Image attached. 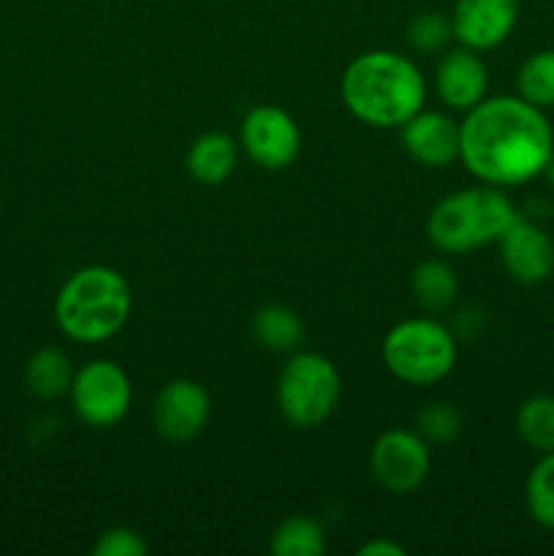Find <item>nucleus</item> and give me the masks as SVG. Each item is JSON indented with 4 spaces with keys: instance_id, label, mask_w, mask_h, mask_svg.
Masks as SVG:
<instances>
[{
    "instance_id": "1",
    "label": "nucleus",
    "mask_w": 554,
    "mask_h": 556,
    "mask_svg": "<svg viewBox=\"0 0 554 556\" xmlns=\"http://www.w3.org/2000/svg\"><path fill=\"white\" fill-rule=\"evenodd\" d=\"M554 128L519 96L483 98L459 123V161L483 185L516 188L546 172Z\"/></svg>"
},
{
    "instance_id": "2",
    "label": "nucleus",
    "mask_w": 554,
    "mask_h": 556,
    "mask_svg": "<svg viewBox=\"0 0 554 556\" xmlns=\"http://www.w3.org/2000/svg\"><path fill=\"white\" fill-rule=\"evenodd\" d=\"M342 103L369 128H402L424 109L427 81L411 58L373 49L348 63L340 81Z\"/></svg>"
},
{
    "instance_id": "3",
    "label": "nucleus",
    "mask_w": 554,
    "mask_h": 556,
    "mask_svg": "<svg viewBox=\"0 0 554 556\" xmlns=\"http://www.w3.org/2000/svg\"><path fill=\"white\" fill-rule=\"evenodd\" d=\"M130 286L112 266L74 271L54 299V324L68 340L96 345L117 334L130 318Z\"/></svg>"
},
{
    "instance_id": "4",
    "label": "nucleus",
    "mask_w": 554,
    "mask_h": 556,
    "mask_svg": "<svg viewBox=\"0 0 554 556\" xmlns=\"http://www.w3.org/2000/svg\"><path fill=\"white\" fill-rule=\"evenodd\" d=\"M519 210L503 188L478 185L456 190L429 210L427 239L440 253L465 255L498 242Z\"/></svg>"
},
{
    "instance_id": "5",
    "label": "nucleus",
    "mask_w": 554,
    "mask_h": 556,
    "mask_svg": "<svg viewBox=\"0 0 554 556\" xmlns=\"http://www.w3.org/2000/svg\"><path fill=\"white\" fill-rule=\"evenodd\" d=\"M380 356L402 383L432 386L454 369L456 334L435 318H407L386 334Z\"/></svg>"
},
{
    "instance_id": "6",
    "label": "nucleus",
    "mask_w": 554,
    "mask_h": 556,
    "mask_svg": "<svg viewBox=\"0 0 554 556\" xmlns=\"http://www.w3.org/2000/svg\"><path fill=\"white\" fill-rule=\"evenodd\" d=\"M340 396V372L320 353L293 351L277 378V407L297 429L320 427L337 410Z\"/></svg>"
},
{
    "instance_id": "7",
    "label": "nucleus",
    "mask_w": 554,
    "mask_h": 556,
    "mask_svg": "<svg viewBox=\"0 0 554 556\" xmlns=\"http://www.w3.org/2000/svg\"><path fill=\"white\" fill-rule=\"evenodd\" d=\"M68 396L79 421H85L87 427L109 429L128 416L134 389L128 372L119 364L96 358L76 369Z\"/></svg>"
},
{
    "instance_id": "8",
    "label": "nucleus",
    "mask_w": 554,
    "mask_h": 556,
    "mask_svg": "<svg viewBox=\"0 0 554 556\" xmlns=\"http://www.w3.org/2000/svg\"><path fill=\"white\" fill-rule=\"evenodd\" d=\"M432 454L429 443L411 429H389L369 451V470L380 489L391 494H411L429 478Z\"/></svg>"
},
{
    "instance_id": "9",
    "label": "nucleus",
    "mask_w": 554,
    "mask_h": 556,
    "mask_svg": "<svg viewBox=\"0 0 554 556\" xmlns=\"http://www.w3.org/2000/svg\"><path fill=\"white\" fill-rule=\"evenodd\" d=\"M239 144L255 166L266 168V172H282L299 157L302 130L286 109L264 103L244 114Z\"/></svg>"
},
{
    "instance_id": "10",
    "label": "nucleus",
    "mask_w": 554,
    "mask_h": 556,
    "mask_svg": "<svg viewBox=\"0 0 554 556\" xmlns=\"http://www.w3.org/2000/svg\"><path fill=\"white\" fill-rule=\"evenodd\" d=\"M212 413V396L188 378L168 380L152 402V427L166 443H190L204 432Z\"/></svg>"
},
{
    "instance_id": "11",
    "label": "nucleus",
    "mask_w": 554,
    "mask_h": 556,
    "mask_svg": "<svg viewBox=\"0 0 554 556\" xmlns=\"http://www.w3.org/2000/svg\"><path fill=\"white\" fill-rule=\"evenodd\" d=\"M500 264L519 286H541L554 275V239L519 212L498 239Z\"/></svg>"
},
{
    "instance_id": "12",
    "label": "nucleus",
    "mask_w": 554,
    "mask_h": 556,
    "mask_svg": "<svg viewBox=\"0 0 554 556\" xmlns=\"http://www.w3.org/2000/svg\"><path fill=\"white\" fill-rule=\"evenodd\" d=\"M519 22V0H456L451 11L454 38L473 52L508 41Z\"/></svg>"
},
{
    "instance_id": "13",
    "label": "nucleus",
    "mask_w": 554,
    "mask_h": 556,
    "mask_svg": "<svg viewBox=\"0 0 554 556\" xmlns=\"http://www.w3.org/2000/svg\"><path fill=\"white\" fill-rule=\"evenodd\" d=\"M402 147L416 163L443 168L459 161V123L445 112H416L400 128Z\"/></svg>"
},
{
    "instance_id": "14",
    "label": "nucleus",
    "mask_w": 554,
    "mask_h": 556,
    "mask_svg": "<svg viewBox=\"0 0 554 556\" xmlns=\"http://www.w3.org/2000/svg\"><path fill=\"white\" fill-rule=\"evenodd\" d=\"M435 90L451 112H470L487 98L489 71L478 52L459 47L449 49L435 68Z\"/></svg>"
},
{
    "instance_id": "15",
    "label": "nucleus",
    "mask_w": 554,
    "mask_h": 556,
    "mask_svg": "<svg viewBox=\"0 0 554 556\" xmlns=\"http://www.w3.org/2000/svg\"><path fill=\"white\" fill-rule=\"evenodd\" d=\"M237 141L223 130H210L201 134L199 139L190 144L185 166H188L190 177L201 185H223L237 168Z\"/></svg>"
},
{
    "instance_id": "16",
    "label": "nucleus",
    "mask_w": 554,
    "mask_h": 556,
    "mask_svg": "<svg viewBox=\"0 0 554 556\" xmlns=\"http://www.w3.org/2000/svg\"><path fill=\"white\" fill-rule=\"evenodd\" d=\"M22 378H25L27 394L41 402H54L71 391L74 367L60 348H38L27 358Z\"/></svg>"
},
{
    "instance_id": "17",
    "label": "nucleus",
    "mask_w": 554,
    "mask_h": 556,
    "mask_svg": "<svg viewBox=\"0 0 554 556\" xmlns=\"http://www.w3.org/2000/svg\"><path fill=\"white\" fill-rule=\"evenodd\" d=\"M411 291L416 296L418 307L440 315L454 307L456 296H459V280H456V271L445 261L427 258L413 269Z\"/></svg>"
},
{
    "instance_id": "18",
    "label": "nucleus",
    "mask_w": 554,
    "mask_h": 556,
    "mask_svg": "<svg viewBox=\"0 0 554 556\" xmlns=\"http://www.w3.org/2000/svg\"><path fill=\"white\" fill-rule=\"evenodd\" d=\"M253 337L272 353H293L304 340L302 315L288 304H264L253 315Z\"/></svg>"
},
{
    "instance_id": "19",
    "label": "nucleus",
    "mask_w": 554,
    "mask_h": 556,
    "mask_svg": "<svg viewBox=\"0 0 554 556\" xmlns=\"http://www.w3.org/2000/svg\"><path fill=\"white\" fill-rule=\"evenodd\" d=\"M269 552L275 556H324L326 530L318 519L304 514L286 516L269 538Z\"/></svg>"
},
{
    "instance_id": "20",
    "label": "nucleus",
    "mask_w": 554,
    "mask_h": 556,
    "mask_svg": "<svg viewBox=\"0 0 554 556\" xmlns=\"http://www.w3.org/2000/svg\"><path fill=\"white\" fill-rule=\"evenodd\" d=\"M516 434L527 448L538 454H552L554 451V396L536 394L525 400L514 418Z\"/></svg>"
},
{
    "instance_id": "21",
    "label": "nucleus",
    "mask_w": 554,
    "mask_h": 556,
    "mask_svg": "<svg viewBox=\"0 0 554 556\" xmlns=\"http://www.w3.org/2000/svg\"><path fill=\"white\" fill-rule=\"evenodd\" d=\"M516 96L538 109H554V49L532 52L516 71Z\"/></svg>"
},
{
    "instance_id": "22",
    "label": "nucleus",
    "mask_w": 554,
    "mask_h": 556,
    "mask_svg": "<svg viewBox=\"0 0 554 556\" xmlns=\"http://www.w3.org/2000/svg\"><path fill=\"white\" fill-rule=\"evenodd\" d=\"M525 503L532 521L554 532V451L541 454L525 483Z\"/></svg>"
},
{
    "instance_id": "23",
    "label": "nucleus",
    "mask_w": 554,
    "mask_h": 556,
    "mask_svg": "<svg viewBox=\"0 0 554 556\" xmlns=\"http://www.w3.org/2000/svg\"><path fill=\"white\" fill-rule=\"evenodd\" d=\"M451 38H454L451 16L440 14V11H421L407 22V41L421 54L443 52Z\"/></svg>"
},
{
    "instance_id": "24",
    "label": "nucleus",
    "mask_w": 554,
    "mask_h": 556,
    "mask_svg": "<svg viewBox=\"0 0 554 556\" xmlns=\"http://www.w3.org/2000/svg\"><path fill=\"white\" fill-rule=\"evenodd\" d=\"M416 432L427 440L429 445L454 443L462 432V413L449 402H435L424 407L416 418Z\"/></svg>"
},
{
    "instance_id": "25",
    "label": "nucleus",
    "mask_w": 554,
    "mask_h": 556,
    "mask_svg": "<svg viewBox=\"0 0 554 556\" xmlns=\"http://www.w3.org/2000/svg\"><path fill=\"white\" fill-rule=\"evenodd\" d=\"M147 552V541L130 527H112L92 543V556H144Z\"/></svg>"
},
{
    "instance_id": "26",
    "label": "nucleus",
    "mask_w": 554,
    "mask_h": 556,
    "mask_svg": "<svg viewBox=\"0 0 554 556\" xmlns=\"http://www.w3.org/2000/svg\"><path fill=\"white\" fill-rule=\"evenodd\" d=\"M405 554H407L405 546H400V543L394 541H383V538L364 543V546L358 548V556H405Z\"/></svg>"
},
{
    "instance_id": "27",
    "label": "nucleus",
    "mask_w": 554,
    "mask_h": 556,
    "mask_svg": "<svg viewBox=\"0 0 554 556\" xmlns=\"http://www.w3.org/2000/svg\"><path fill=\"white\" fill-rule=\"evenodd\" d=\"M543 177H546V182L552 185V190H554V155H552V161H549V166H546V172H543Z\"/></svg>"
}]
</instances>
